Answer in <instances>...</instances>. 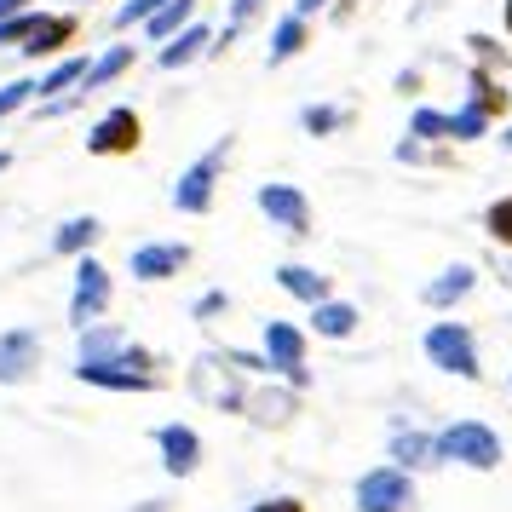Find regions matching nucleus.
I'll use <instances>...</instances> for the list:
<instances>
[{
  "label": "nucleus",
  "instance_id": "nucleus-1",
  "mask_svg": "<svg viewBox=\"0 0 512 512\" xmlns=\"http://www.w3.org/2000/svg\"><path fill=\"white\" fill-rule=\"evenodd\" d=\"M501 104H507V93H501V87H489L484 75H478V81H472V104H466V110H455V116H443V110H415L409 133H415V139H478Z\"/></svg>",
  "mask_w": 512,
  "mask_h": 512
},
{
  "label": "nucleus",
  "instance_id": "nucleus-2",
  "mask_svg": "<svg viewBox=\"0 0 512 512\" xmlns=\"http://www.w3.org/2000/svg\"><path fill=\"white\" fill-rule=\"evenodd\" d=\"M438 461H461V466L489 472V466H501V438L489 426H478V420H455L438 438Z\"/></svg>",
  "mask_w": 512,
  "mask_h": 512
},
{
  "label": "nucleus",
  "instance_id": "nucleus-3",
  "mask_svg": "<svg viewBox=\"0 0 512 512\" xmlns=\"http://www.w3.org/2000/svg\"><path fill=\"white\" fill-rule=\"evenodd\" d=\"M426 357H432L438 369L461 374V380H478V351H472V334H466L461 323L426 328Z\"/></svg>",
  "mask_w": 512,
  "mask_h": 512
},
{
  "label": "nucleus",
  "instance_id": "nucleus-4",
  "mask_svg": "<svg viewBox=\"0 0 512 512\" xmlns=\"http://www.w3.org/2000/svg\"><path fill=\"white\" fill-rule=\"evenodd\" d=\"M409 501H415V484L403 466H380L357 484V512H403Z\"/></svg>",
  "mask_w": 512,
  "mask_h": 512
},
{
  "label": "nucleus",
  "instance_id": "nucleus-5",
  "mask_svg": "<svg viewBox=\"0 0 512 512\" xmlns=\"http://www.w3.org/2000/svg\"><path fill=\"white\" fill-rule=\"evenodd\" d=\"M104 311H110V271H104L98 259H81V265H75V300H70V317H75L81 328H87V323H98Z\"/></svg>",
  "mask_w": 512,
  "mask_h": 512
},
{
  "label": "nucleus",
  "instance_id": "nucleus-6",
  "mask_svg": "<svg viewBox=\"0 0 512 512\" xmlns=\"http://www.w3.org/2000/svg\"><path fill=\"white\" fill-rule=\"evenodd\" d=\"M133 144H139V116H133V110H110V116L87 133V150H93V156H127Z\"/></svg>",
  "mask_w": 512,
  "mask_h": 512
},
{
  "label": "nucleus",
  "instance_id": "nucleus-7",
  "mask_svg": "<svg viewBox=\"0 0 512 512\" xmlns=\"http://www.w3.org/2000/svg\"><path fill=\"white\" fill-rule=\"evenodd\" d=\"M156 449H162V466L173 478H190V472L202 466V438H196L190 426H162V432H156Z\"/></svg>",
  "mask_w": 512,
  "mask_h": 512
},
{
  "label": "nucleus",
  "instance_id": "nucleus-8",
  "mask_svg": "<svg viewBox=\"0 0 512 512\" xmlns=\"http://www.w3.org/2000/svg\"><path fill=\"white\" fill-rule=\"evenodd\" d=\"M81 357H87V363H133V369H150V357H144L139 346H127L116 328H93V323L81 334Z\"/></svg>",
  "mask_w": 512,
  "mask_h": 512
},
{
  "label": "nucleus",
  "instance_id": "nucleus-9",
  "mask_svg": "<svg viewBox=\"0 0 512 512\" xmlns=\"http://www.w3.org/2000/svg\"><path fill=\"white\" fill-rule=\"evenodd\" d=\"M213 179H219V150L202 156L196 167H185V179L173 185V202H179L185 213H208L213 208Z\"/></svg>",
  "mask_w": 512,
  "mask_h": 512
},
{
  "label": "nucleus",
  "instance_id": "nucleus-10",
  "mask_svg": "<svg viewBox=\"0 0 512 512\" xmlns=\"http://www.w3.org/2000/svg\"><path fill=\"white\" fill-rule=\"evenodd\" d=\"M35 363H41V340H35V328H12V334H0V386L24 380Z\"/></svg>",
  "mask_w": 512,
  "mask_h": 512
},
{
  "label": "nucleus",
  "instance_id": "nucleus-11",
  "mask_svg": "<svg viewBox=\"0 0 512 512\" xmlns=\"http://www.w3.org/2000/svg\"><path fill=\"white\" fill-rule=\"evenodd\" d=\"M265 351H271V369H282V374H294V386L305 380V334L294 323H271L265 328Z\"/></svg>",
  "mask_w": 512,
  "mask_h": 512
},
{
  "label": "nucleus",
  "instance_id": "nucleus-12",
  "mask_svg": "<svg viewBox=\"0 0 512 512\" xmlns=\"http://www.w3.org/2000/svg\"><path fill=\"white\" fill-rule=\"evenodd\" d=\"M259 208H265V219H277L288 231H305V225H311V202H305L294 185H265L259 190Z\"/></svg>",
  "mask_w": 512,
  "mask_h": 512
},
{
  "label": "nucleus",
  "instance_id": "nucleus-13",
  "mask_svg": "<svg viewBox=\"0 0 512 512\" xmlns=\"http://www.w3.org/2000/svg\"><path fill=\"white\" fill-rule=\"evenodd\" d=\"M75 374H81L87 386H110V392H150V386H156L150 369H116V363H87V357H81Z\"/></svg>",
  "mask_w": 512,
  "mask_h": 512
},
{
  "label": "nucleus",
  "instance_id": "nucleus-14",
  "mask_svg": "<svg viewBox=\"0 0 512 512\" xmlns=\"http://www.w3.org/2000/svg\"><path fill=\"white\" fill-rule=\"evenodd\" d=\"M208 41H213L208 24H185L179 35H167V47L156 52V64H162V70H185L190 58H202V52H208Z\"/></svg>",
  "mask_w": 512,
  "mask_h": 512
},
{
  "label": "nucleus",
  "instance_id": "nucleus-15",
  "mask_svg": "<svg viewBox=\"0 0 512 512\" xmlns=\"http://www.w3.org/2000/svg\"><path fill=\"white\" fill-rule=\"evenodd\" d=\"M185 259H190V248H179V242H156V248H139V254H133V277L162 282V277H173V271H185Z\"/></svg>",
  "mask_w": 512,
  "mask_h": 512
},
{
  "label": "nucleus",
  "instance_id": "nucleus-16",
  "mask_svg": "<svg viewBox=\"0 0 512 512\" xmlns=\"http://www.w3.org/2000/svg\"><path fill=\"white\" fill-rule=\"evenodd\" d=\"M70 35H75V18H47V12H35V24H29V35L18 47H24L29 58H41V52H58Z\"/></svg>",
  "mask_w": 512,
  "mask_h": 512
},
{
  "label": "nucleus",
  "instance_id": "nucleus-17",
  "mask_svg": "<svg viewBox=\"0 0 512 512\" xmlns=\"http://www.w3.org/2000/svg\"><path fill=\"white\" fill-rule=\"evenodd\" d=\"M277 288L282 294H294V300H328V277L323 271H311V265H282L277 271Z\"/></svg>",
  "mask_w": 512,
  "mask_h": 512
},
{
  "label": "nucleus",
  "instance_id": "nucleus-18",
  "mask_svg": "<svg viewBox=\"0 0 512 512\" xmlns=\"http://www.w3.org/2000/svg\"><path fill=\"white\" fill-rule=\"evenodd\" d=\"M472 282H478V271H472V265H449L438 282H426V288H420V300H426V305H455Z\"/></svg>",
  "mask_w": 512,
  "mask_h": 512
},
{
  "label": "nucleus",
  "instance_id": "nucleus-19",
  "mask_svg": "<svg viewBox=\"0 0 512 512\" xmlns=\"http://www.w3.org/2000/svg\"><path fill=\"white\" fill-rule=\"evenodd\" d=\"M311 328H317V334H328V340H346L351 328H357V311H351L346 300H317Z\"/></svg>",
  "mask_w": 512,
  "mask_h": 512
},
{
  "label": "nucleus",
  "instance_id": "nucleus-20",
  "mask_svg": "<svg viewBox=\"0 0 512 512\" xmlns=\"http://www.w3.org/2000/svg\"><path fill=\"white\" fill-rule=\"evenodd\" d=\"M392 461L409 472V466H432L438 461V438H420V432H397L392 438Z\"/></svg>",
  "mask_w": 512,
  "mask_h": 512
},
{
  "label": "nucleus",
  "instance_id": "nucleus-21",
  "mask_svg": "<svg viewBox=\"0 0 512 512\" xmlns=\"http://www.w3.org/2000/svg\"><path fill=\"white\" fill-rule=\"evenodd\" d=\"M190 12H196L190 0H162V6L144 18V24H150V41H167V35H179V29L190 24Z\"/></svg>",
  "mask_w": 512,
  "mask_h": 512
},
{
  "label": "nucleus",
  "instance_id": "nucleus-22",
  "mask_svg": "<svg viewBox=\"0 0 512 512\" xmlns=\"http://www.w3.org/2000/svg\"><path fill=\"white\" fill-rule=\"evenodd\" d=\"M98 231H104L98 219H70V225H58L52 248H58V254H87V248L98 242Z\"/></svg>",
  "mask_w": 512,
  "mask_h": 512
},
{
  "label": "nucleus",
  "instance_id": "nucleus-23",
  "mask_svg": "<svg viewBox=\"0 0 512 512\" xmlns=\"http://www.w3.org/2000/svg\"><path fill=\"white\" fill-rule=\"evenodd\" d=\"M127 64H133V47H110L98 64H87V75H81V81H87V87H110Z\"/></svg>",
  "mask_w": 512,
  "mask_h": 512
},
{
  "label": "nucleus",
  "instance_id": "nucleus-24",
  "mask_svg": "<svg viewBox=\"0 0 512 512\" xmlns=\"http://www.w3.org/2000/svg\"><path fill=\"white\" fill-rule=\"evenodd\" d=\"M300 47H305V18L300 12H288V18L277 24V35H271V64H282L288 52H300Z\"/></svg>",
  "mask_w": 512,
  "mask_h": 512
},
{
  "label": "nucleus",
  "instance_id": "nucleus-25",
  "mask_svg": "<svg viewBox=\"0 0 512 512\" xmlns=\"http://www.w3.org/2000/svg\"><path fill=\"white\" fill-rule=\"evenodd\" d=\"M81 75H87V58H64V64H58V70H52L47 81H35V93L58 98V93H64V87H75V81H81Z\"/></svg>",
  "mask_w": 512,
  "mask_h": 512
},
{
  "label": "nucleus",
  "instance_id": "nucleus-26",
  "mask_svg": "<svg viewBox=\"0 0 512 512\" xmlns=\"http://www.w3.org/2000/svg\"><path fill=\"white\" fill-rule=\"evenodd\" d=\"M484 225H489V236H495V242H507V248H512V196H501V202H489Z\"/></svg>",
  "mask_w": 512,
  "mask_h": 512
},
{
  "label": "nucleus",
  "instance_id": "nucleus-27",
  "mask_svg": "<svg viewBox=\"0 0 512 512\" xmlns=\"http://www.w3.org/2000/svg\"><path fill=\"white\" fill-rule=\"evenodd\" d=\"M29 24H35V12H12V18H0V47H18V41H24L29 35Z\"/></svg>",
  "mask_w": 512,
  "mask_h": 512
},
{
  "label": "nucleus",
  "instance_id": "nucleus-28",
  "mask_svg": "<svg viewBox=\"0 0 512 512\" xmlns=\"http://www.w3.org/2000/svg\"><path fill=\"white\" fill-rule=\"evenodd\" d=\"M29 98H35V81H12V87H0V121L12 116V110H24Z\"/></svg>",
  "mask_w": 512,
  "mask_h": 512
},
{
  "label": "nucleus",
  "instance_id": "nucleus-29",
  "mask_svg": "<svg viewBox=\"0 0 512 512\" xmlns=\"http://www.w3.org/2000/svg\"><path fill=\"white\" fill-rule=\"evenodd\" d=\"M334 121H340V110H323V104H317V110H305V127H311V133H328Z\"/></svg>",
  "mask_w": 512,
  "mask_h": 512
},
{
  "label": "nucleus",
  "instance_id": "nucleus-30",
  "mask_svg": "<svg viewBox=\"0 0 512 512\" xmlns=\"http://www.w3.org/2000/svg\"><path fill=\"white\" fill-rule=\"evenodd\" d=\"M259 6H265V0H231V24H248Z\"/></svg>",
  "mask_w": 512,
  "mask_h": 512
},
{
  "label": "nucleus",
  "instance_id": "nucleus-31",
  "mask_svg": "<svg viewBox=\"0 0 512 512\" xmlns=\"http://www.w3.org/2000/svg\"><path fill=\"white\" fill-rule=\"evenodd\" d=\"M254 512H300V501H259Z\"/></svg>",
  "mask_w": 512,
  "mask_h": 512
},
{
  "label": "nucleus",
  "instance_id": "nucleus-32",
  "mask_svg": "<svg viewBox=\"0 0 512 512\" xmlns=\"http://www.w3.org/2000/svg\"><path fill=\"white\" fill-rule=\"evenodd\" d=\"M317 6H328V0H294V12H300V18H305V12H317Z\"/></svg>",
  "mask_w": 512,
  "mask_h": 512
},
{
  "label": "nucleus",
  "instance_id": "nucleus-33",
  "mask_svg": "<svg viewBox=\"0 0 512 512\" xmlns=\"http://www.w3.org/2000/svg\"><path fill=\"white\" fill-rule=\"evenodd\" d=\"M12 12H24V0H0V18H12Z\"/></svg>",
  "mask_w": 512,
  "mask_h": 512
},
{
  "label": "nucleus",
  "instance_id": "nucleus-34",
  "mask_svg": "<svg viewBox=\"0 0 512 512\" xmlns=\"http://www.w3.org/2000/svg\"><path fill=\"white\" fill-rule=\"evenodd\" d=\"M6 167H12V156H6V150H0V173H6Z\"/></svg>",
  "mask_w": 512,
  "mask_h": 512
},
{
  "label": "nucleus",
  "instance_id": "nucleus-35",
  "mask_svg": "<svg viewBox=\"0 0 512 512\" xmlns=\"http://www.w3.org/2000/svg\"><path fill=\"white\" fill-rule=\"evenodd\" d=\"M507 29H512V0H507Z\"/></svg>",
  "mask_w": 512,
  "mask_h": 512
},
{
  "label": "nucleus",
  "instance_id": "nucleus-36",
  "mask_svg": "<svg viewBox=\"0 0 512 512\" xmlns=\"http://www.w3.org/2000/svg\"><path fill=\"white\" fill-rule=\"evenodd\" d=\"M507 150H512V133H507Z\"/></svg>",
  "mask_w": 512,
  "mask_h": 512
}]
</instances>
